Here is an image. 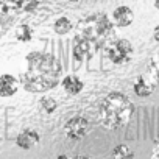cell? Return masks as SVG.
<instances>
[{"instance_id":"obj_1","label":"cell","mask_w":159,"mask_h":159,"mask_svg":"<svg viewBox=\"0 0 159 159\" xmlns=\"http://www.w3.org/2000/svg\"><path fill=\"white\" fill-rule=\"evenodd\" d=\"M114 22L105 13H94L83 17L78 22L76 34L73 39L72 55L78 62L88 61L95 56V53L112 41Z\"/></svg>"},{"instance_id":"obj_2","label":"cell","mask_w":159,"mask_h":159,"mask_svg":"<svg viewBox=\"0 0 159 159\" xmlns=\"http://www.w3.org/2000/svg\"><path fill=\"white\" fill-rule=\"evenodd\" d=\"M27 69L20 73V83L25 91L42 94L61 83L62 66L50 53L31 52L25 56Z\"/></svg>"},{"instance_id":"obj_3","label":"cell","mask_w":159,"mask_h":159,"mask_svg":"<svg viewBox=\"0 0 159 159\" xmlns=\"http://www.w3.org/2000/svg\"><path fill=\"white\" fill-rule=\"evenodd\" d=\"M133 112H134L133 102L123 92L112 91L106 94V97L102 100L98 109V120L103 128L114 131L123 128L131 120Z\"/></svg>"},{"instance_id":"obj_4","label":"cell","mask_w":159,"mask_h":159,"mask_svg":"<svg viewBox=\"0 0 159 159\" xmlns=\"http://www.w3.org/2000/svg\"><path fill=\"white\" fill-rule=\"evenodd\" d=\"M136 50L128 39H112L105 45V56L116 66H126L134 59Z\"/></svg>"},{"instance_id":"obj_5","label":"cell","mask_w":159,"mask_h":159,"mask_svg":"<svg viewBox=\"0 0 159 159\" xmlns=\"http://www.w3.org/2000/svg\"><path fill=\"white\" fill-rule=\"evenodd\" d=\"M62 131H64L66 137L70 140H81L89 134L91 123L83 116H73V117L67 119V122L62 126Z\"/></svg>"},{"instance_id":"obj_6","label":"cell","mask_w":159,"mask_h":159,"mask_svg":"<svg viewBox=\"0 0 159 159\" xmlns=\"http://www.w3.org/2000/svg\"><path fill=\"white\" fill-rule=\"evenodd\" d=\"M111 19H112V22H114L116 27L125 28V27H129V25L134 22V13H133V10H131L129 7L120 5V7H117V8L112 11Z\"/></svg>"},{"instance_id":"obj_7","label":"cell","mask_w":159,"mask_h":159,"mask_svg":"<svg viewBox=\"0 0 159 159\" xmlns=\"http://www.w3.org/2000/svg\"><path fill=\"white\" fill-rule=\"evenodd\" d=\"M39 142H41L39 133L36 129H30V128L20 131L17 134V137H16V145L20 147L22 150H30V148L36 147Z\"/></svg>"},{"instance_id":"obj_8","label":"cell","mask_w":159,"mask_h":159,"mask_svg":"<svg viewBox=\"0 0 159 159\" xmlns=\"http://www.w3.org/2000/svg\"><path fill=\"white\" fill-rule=\"evenodd\" d=\"M61 86L62 89L66 91V94L69 95H78L80 92H83L84 89V81L78 75H73V73H69L66 76H62L61 80Z\"/></svg>"},{"instance_id":"obj_9","label":"cell","mask_w":159,"mask_h":159,"mask_svg":"<svg viewBox=\"0 0 159 159\" xmlns=\"http://www.w3.org/2000/svg\"><path fill=\"white\" fill-rule=\"evenodd\" d=\"M19 13L17 0H0V30H2L14 14Z\"/></svg>"},{"instance_id":"obj_10","label":"cell","mask_w":159,"mask_h":159,"mask_svg":"<svg viewBox=\"0 0 159 159\" xmlns=\"http://www.w3.org/2000/svg\"><path fill=\"white\" fill-rule=\"evenodd\" d=\"M19 89V80L11 73L0 75V97H13Z\"/></svg>"},{"instance_id":"obj_11","label":"cell","mask_w":159,"mask_h":159,"mask_svg":"<svg viewBox=\"0 0 159 159\" xmlns=\"http://www.w3.org/2000/svg\"><path fill=\"white\" fill-rule=\"evenodd\" d=\"M154 84L150 80V76H145V75H139L136 80H134V84H133V91L137 97H150L153 92H154Z\"/></svg>"},{"instance_id":"obj_12","label":"cell","mask_w":159,"mask_h":159,"mask_svg":"<svg viewBox=\"0 0 159 159\" xmlns=\"http://www.w3.org/2000/svg\"><path fill=\"white\" fill-rule=\"evenodd\" d=\"M147 75L156 88H159V53H154L147 64Z\"/></svg>"},{"instance_id":"obj_13","label":"cell","mask_w":159,"mask_h":159,"mask_svg":"<svg viewBox=\"0 0 159 159\" xmlns=\"http://www.w3.org/2000/svg\"><path fill=\"white\" fill-rule=\"evenodd\" d=\"M53 30H55V33L59 34V36L69 34V33L73 30V22H72L67 16H61V17H58V19L53 22Z\"/></svg>"},{"instance_id":"obj_14","label":"cell","mask_w":159,"mask_h":159,"mask_svg":"<svg viewBox=\"0 0 159 159\" xmlns=\"http://www.w3.org/2000/svg\"><path fill=\"white\" fill-rule=\"evenodd\" d=\"M111 156H112V159H134L136 153H134V150H133L129 145H126V143H119V145H116V147L112 148Z\"/></svg>"},{"instance_id":"obj_15","label":"cell","mask_w":159,"mask_h":159,"mask_svg":"<svg viewBox=\"0 0 159 159\" xmlns=\"http://www.w3.org/2000/svg\"><path fill=\"white\" fill-rule=\"evenodd\" d=\"M33 34H34V31L28 24H20L16 28V39L20 42H30L33 39Z\"/></svg>"},{"instance_id":"obj_16","label":"cell","mask_w":159,"mask_h":159,"mask_svg":"<svg viewBox=\"0 0 159 159\" xmlns=\"http://www.w3.org/2000/svg\"><path fill=\"white\" fill-rule=\"evenodd\" d=\"M39 108L44 114H53L58 109V102L53 97H42L39 100Z\"/></svg>"},{"instance_id":"obj_17","label":"cell","mask_w":159,"mask_h":159,"mask_svg":"<svg viewBox=\"0 0 159 159\" xmlns=\"http://www.w3.org/2000/svg\"><path fill=\"white\" fill-rule=\"evenodd\" d=\"M17 3H19V11L30 13V11H34L39 7L41 0H17Z\"/></svg>"},{"instance_id":"obj_18","label":"cell","mask_w":159,"mask_h":159,"mask_svg":"<svg viewBox=\"0 0 159 159\" xmlns=\"http://www.w3.org/2000/svg\"><path fill=\"white\" fill-rule=\"evenodd\" d=\"M150 159H159V133H157V136H156V145H154V148H153V151H151Z\"/></svg>"},{"instance_id":"obj_19","label":"cell","mask_w":159,"mask_h":159,"mask_svg":"<svg viewBox=\"0 0 159 159\" xmlns=\"http://www.w3.org/2000/svg\"><path fill=\"white\" fill-rule=\"evenodd\" d=\"M153 39H154L156 42H159V25H156L154 30H153Z\"/></svg>"},{"instance_id":"obj_20","label":"cell","mask_w":159,"mask_h":159,"mask_svg":"<svg viewBox=\"0 0 159 159\" xmlns=\"http://www.w3.org/2000/svg\"><path fill=\"white\" fill-rule=\"evenodd\" d=\"M73 159H94L92 156H86V154H80V156H75Z\"/></svg>"},{"instance_id":"obj_21","label":"cell","mask_w":159,"mask_h":159,"mask_svg":"<svg viewBox=\"0 0 159 159\" xmlns=\"http://www.w3.org/2000/svg\"><path fill=\"white\" fill-rule=\"evenodd\" d=\"M56 159H72V157H69L67 154H59V156H58Z\"/></svg>"},{"instance_id":"obj_22","label":"cell","mask_w":159,"mask_h":159,"mask_svg":"<svg viewBox=\"0 0 159 159\" xmlns=\"http://www.w3.org/2000/svg\"><path fill=\"white\" fill-rule=\"evenodd\" d=\"M154 8L159 10V0H154Z\"/></svg>"},{"instance_id":"obj_23","label":"cell","mask_w":159,"mask_h":159,"mask_svg":"<svg viewBox=\"0 0 159 159\" xmlns=\"http://www.w3.org/2000/svg\"><path fill=\"white\" fill-rule=\"evenodd\" d=\"M70 2H81V0H70Z\"/></svg>"}]
</instances>
